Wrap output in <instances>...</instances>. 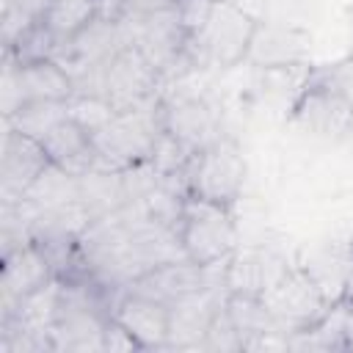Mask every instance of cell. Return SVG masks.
Returning <instances> with one entry per match:
<instances>
[{"label":"cell","mask_w":353,"mask_h":353,"mask_svg":"<svg viewBox=\"0 0 353 353\" xmlns=\"http://www.w3.org/2000/svg\"><path fill=\"white\" fill-rule=\"evenodd\" d=\"M157 83H160L157 66L132 44L119 50L102 66V99L110 102L116 113L132 110L149 97H154Z\"/></svg>","instance_id":"cell-6"},{"label":"cell","mask_w":353,"mask_h":353,"mask_svg":"<svg viewBox=\"0 0 353 353\" xmlns=\"http://www.w3.org/2000/svg\"><path fill=\"white\" fill-rule=\"evenodd\" d=\"M163 130L174 135L182 146H188L193 154L221 138L212 108L204 99L188 94H174L163 99Z\"/></svg>","instance_id":"cell-10"},{"label":"cell","mask_w":353,"mask_h":353,"mask_svg":"<svg viewBox=\"0 0 353 353\" xmlns=\"http://www.w3.org/2000/svg\"><path fill=\"white\" fill-rule=\"evenodd\" d=\"M262 301L284 334L312 328L331 309V301L320 292L303 268H290L268 292H262Z\"/></svg>","instance_id":"cell-4"},{"label":"cell","mask_w":353,"mask_h":353,"mask_svg":"<svg viewBox=\"0 0 353 353\" xmlns=\"http://www.w3.org/2000/svg\"><path fill=\"white\" fill-rule=\"evenodd\" d=\"M52 279L55 273L39 245L25 243L17 251L6 254L0 268V317H8L28 295L41 290Z\"/></svg>","instance_id":"cell-9"},{"label":"cell","mask_w":353,"mask_h":353,"mask_svg":"<svg viewBox=\"0 0 353 353\" xmlns=\"http://www.w3.org/2000/svg\"><path fill=\"white\" fill-rule=\"evenodd\" d=\"M113 320L121 323L143 350H168V306L135 292H121L113 303Z\"/></svg>","instance_id":"cell-11"},{"label":"cell","mask_w":353,"mask_h":353,"mask_svg":"<svg viewBox=\"0 0 353 353\" xmlns=\"http://www.w3.org/2000/svg\"><path fill=\"white\" fill-rule=\"evenodd\" d=\"M345 295H353V279H350V287H347V292Z\"/></svg>","instance_id":"cell-26"},{"label":"cell","mask_w":353,"mask_h":353,"mask_svg":"<svg viewBox=\"0 0 353 353\" xmlns=\"http://www.w3.org/2000/svg\"><path fill=\"white\" fill-rule=\"evenodd\" d=\"M226 314L232 320V325L237 328L240 339H254L259 334L268 331H281L279 323L273 320L270 309L265 306L262 295H248V292H229L226 295Z\"/></svg>","instance_id":"cell-16"},{"label":"cell","mask_w":353,"mask_h":353,"mask_svg":"<svg viewBox=\"0 0 353 353\" xmlns=\"http://www.w3.org/2000/svg\"><path fill=\"white\" fill-rule=\"evenodd\" d=\"M256 36V22L251 14L229 3H210L207 17L188 39V58L193 66L218 63L234 66L240 63Z\"/></svg>","instance_id":"cell-1"},{"label":"cell","mask_w":353,"mask_h":353,"mask_svg":"<svg viewBox=\"0 0 353 353\" xmlns=\"http://www.w3.org/2000/svg\"><path fill=\"white\" fill-rule=\"evenodd\" d=\"M22 201L33 204L36 210L77 201V176L52 163V165L30 185V190L22 196Z\"/></svg>","instance_id":"cell-18"},{"label":"cell","mask_w":353,"mask_h":353,"mask_svg":"<svg viewBox=\"0 0 353 353\" xmlns=\"http://www.w3.org/2000/svg\"><path fill=\"white\" fill-rule=\"evenodd\" d=\"M179 240L185 256L199 265H210L232 256L237 245V223L232 207L199 196H188L179 215Z\"/></svg>","instance_id":"cell-2"},{"label":"cell","mask_w":353,"mask_h":353,"mask_svg":"<svg viewBox=\"0 0 353 353\" xmlns=\"http://www.w3.org/2000/svg\"><path fill=\"white\" fill-rule=\"evenodd\" d=\"M58 39L52 30L44 25V19L33 22L11 47H3V55L14 58L17 63H36V61H50L58 52Z\"/></svg>","instance_id":"cell-20"},{"label":"cell","mask_w":353,"mask_h":353,"mask_svg":"<svg viewBox=\"0 0 353 353\" xmlns=\"http://www.w3.org/2000/svg\"><path fill=\"white\" fill-rule=\"evenodd\" d=\"M124 350H143V347L121 323L110 317L105 325V353H124Z\"/></svg>","instance_id":"cell-22"},{"label":"cell","mask_w":353,"mask_h":353,"mask_svg":"<svg viewBox=\"0 0 353 353\" xmlns=\"http://www.w3.org/2000/svg\"><path fill=\"white\" fill-rule=\"evenodd\" d=\"M25 17H30L33 22H39V19H44V14H47V8L52 6V0H11Z\"/></svg>","instance_id":"cell-23"},{"label":"cell","mask_w":353,"mask_h":353,"mask_svg":"<svg viewBox=\"0 0 353 353\" xmlns=\"http://www.w3.org/2000/svg\"><path fill=\"white\" fill-rule=\"evenodd\" d=\"M201 350H243V339H240L237 328L232 325V320L226 314V306H221L218 314L212 317V323L204 334Z\"/></svg>","instance_id":"cell-21"},{"label":"cell","mask_w":353,"mask_h":353,"mask_svg":"<svg viewBox=\"0 0 353 353\" xmlns=\"http://www.w3.org/2000/svg\"><path fill=\"white\" fill-rule=\"evenodd\" d=\"M210 3H229V0H210Z\"/></svg>","instance_id":"cell-27"},{"label":"cell","mask_w":353,"mask_h":353,"mask_svg":"<svg viewBox=\"0 0 353 353\" xmlns=\"http://www.w3.org/2000/svg\"><path fill=\"white\" fill-rule=\"evenodd\" d=\"M295 121L314 135L339 138L353 132V99L336 74H323L301 91L295 102Z\"/></svg>","instance_id":"cell-5"},{"label":"cell","mask_w":353,"mask_h":353,"mask_svg":"<svg viewBox=\"0 0 353 353\" xmlns=\"http://www.w3.org/2000/svg\"><path fill=\"white\" fill-rule=\"evenodd\" d=\"M102 11V0H52L44 14V25L52 30L58 44H66L83 33Z\"/></svg>","instance_id":"cell-17"},{"label":"cell","mask_w":353,"mask_h":353,"mask_svg":"<svg viewBox=\"0 0 353 353\" xmlns=\"http://www.w3.org/2000/svg\"><path fill=\"white\" fill-rule=\"evenodd\" d=\"M309 279L320 287V292L336 303L345 298L350 279H353V248L350 245H331L323 248L317 254H312V259H306V265H301Z\"/></svg>","instance_id":"cell-15"},{"label":"cell","mask_w":353,"mask_h":353,"mask_svg":"<svg viewBox=\"0 0 353 353\" xmlns=\"http://www.w3.org/2000/svg\"><path fill=\"white\" fill-rule=\"evenodd\" d=\"M190 196L232 207L245 185V157L232 138H218L188 163Z\"/></svg>","instance_id":"cell-3"},{"label":"cell","mask_w":353,"mask_h":353,"mask_svg":"<svg viewBox=\"0 0 353 353\" xmlns=\"http://www.w3.org/2000/svg\"><path fill=\"white\" fill-rule=\"evenodd\" d=\"M17 63V61H14ZM22 105L28 102H69L74 97L72 74L55 61H36V63H17Z\"/></svg>","instance_id":"cell-14"},{"label":"cell","mask_w":353,"mask_h":353,"mask_svg":"<svg viewBox=\"0 0 353 353\" xmlns=\"http://www.w3.org/2000/svg\"><path fill=\"white\" fill-rule=\"evenodd\" d=\"M290 270L287 259L270 248H243L229 256L226 268V290L262 295L268 292L284 273Z\"/></svg>","instance_id":"cell-12"},{"label":"cell","mask_w":353,"mask_h":353,"mask_svg":"<svg viewBox=\"0 0 353 353\" xmlns=\"http://www.w3.org/2000/svg\"><path fill=\"white\" fill-rule=\"evenodd\" d=\"M72 102V99H69ZM69 102H28L22 105L11 119H3L6 124H11L14 130L36 138V141H44V135L69 116Z\"/></svg>","instance_id":"cell-19"},{"label":"cell","mask_w":353,"mask_h":353,"mask_svg":"<svg viewBox=\"0 0 353 353\" xmlns=\"http://www.w3.org/2000/svg\"><path fill=\"white\" fill-rule=\"evenodd\" d=\"M223 287H204L168 306V350H201L204 334L226 303Z\"/></svg>","instance_id":"cell-8"},{"label":"cell","mask_w":353,"mask_h":353,"mask_svg":"<svg viewBox=\"0 0 353 353\" xmlns=\"http://www.w3.org/2000/svg\"><path fill=\"white\" fill-rule=\"evenodd\" d=\"M350 248H353V243H350Z\"/></svg>","instance_id":"cell-28"},{"label":"cell","mask_w":353,"mask_h":353,"mask_svg":"<svg viewBox=\"0 0 353 353\" xmlns=\"http://www.w3.org/2000/svg\"><path fill=\"white\" fill-rule=\"evenodd\" d=\"M342 339H345V350H353V309H350V306H347V312H345Z\"/></svg>","instance_id":"cell-24"},{"label":"cell","mask_w":353,"mask_h":353,"mask_svg":"<svg viewBox=\"0 0 353 353\" xmlns=\"http://www.w3.org/2000/svg\"><path fill=\"white\" fill-rule=\"evenodd\" d=\"M342 301H345V303H347V306H350V309H353V295H345V298H342Z\"/></svg>","instance_id":"cell-25"},{"label":"cell","mask_w":353,"mask_h":353,"mask_svg":"<svg viewBox=\"0 0 353 353\" xmlns=\"http://www.w3.org/2000/svg\"><path fill=\"white\" fill-rule=\"evenodd\" d=\"M52 165L41 141L14 130L3 121V154H0V201L14 204L30 190V185Z\"/></svg>","instance_id":"cell-7"},{"label":"cell","mask_w":353,"mask_h":353,"mask_svg":"<svg viewBox=\"0 0 353 353\" xmlns=\"http://www.w3.org/2000/svg\"><path fill=\"white\" fill-rule=\"evenodd\" d=\"M44 149L55 165L63 171L83 176L91 168H97V152L91 143V132L69 113L63 121H58L47 135H44Z\"/></svg>","instance_id":"cell-13"}]
</instances>
